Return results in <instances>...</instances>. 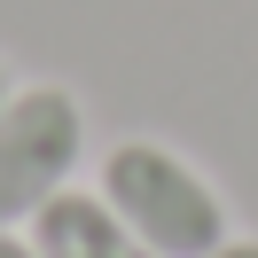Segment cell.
Wrapping results in <instances>:
<instances>
[{
  "instance_id": "cell-3",
  "label": "cell",
  "mask_w": 258,
  "mask_h": 258,
  "mask_svg": "<svg viewBox=\"0 0 258 258\" xmlns=\"http://www.w3.org/2000/svg\"><path fill=\"white\" fill-rule=\"evenodd\" d=\"M24 235H32L39 258H157V250H149V242L133 235V227L117 219L94 188H63V196H47V204L24 219Z\"/></svg>"
},
{
  "instance_id": "cell-6",
  "label": "cell",
  "mask_w": 258,
  "mask_h": 258,
  "mask_svg": "<svg viewBox=\"0 0 258 258\" xmlns=\"http://www.w3.org/2000/svg\"><path fill=\"white\" fill-rule=\"evenodd\" d=\"M8 94H16V86H8V71H0V102H8Z\"/></svg>"
},
{
  "instance_id": "cell-1",
  "label": "cell",
  "mask_w": 258,
  "mask_h": 258,
  "mask_svg": "<svg viewBox=\"0 0 258 258\" xmlns=\"http://www.w3.org/2000/svg\"><path fill=\"white\" fill-rule=\"evenodd\" d=\"M94 196L149 242L157 258H211L227 242V204L204 172H196L180 149L164 141H110L102 149V172H94Z\"/></svg>"
},
{
  "instance_id": "cell-4",
  "label": "cell",
  "mask_w": 258,
  "mask_h": 258,
  "mask_svg": "<svg viewBox=\"0 0 258 258\" xmlns=\"http://www.w3.org/2000/svg\"><path fill=\"white\" fill-rule=\"evenodd\" d=\"M0 258H39V250H32V235H16V227H0Z\"/></svg>"
},
{
  "instance_id": "cell-2",
  "label": "cell",
  "mask_w": 258,
  "mask_h": 258,
  "mask_svg": "<svg viewBox=\"0 0 258 258\" xmlns=\"http://www.w3.org/2000/svg\"><path fill=\"white\" fill-rule=\"evenodd\" d=\"M86 157V110L71 86L39 79L0 102V227H24L47 196L79 180Z\"/></svg>"
},
{
  "instance_id": "cell-5",
  "label": "cell",
  "mask_w": 258,
  "mask_h": 258,
  "mask_svg": "<svg viewBox=\"0 0 258 258\" xmlns=\"http://www.w3.org/2000/svg\"><path fill=\"white\" fill-rule=\"evenodd\" d=\"M211 258H258V242H242V235H227V242H219V250H211Z\"/></svg>"
}]
</instances>
